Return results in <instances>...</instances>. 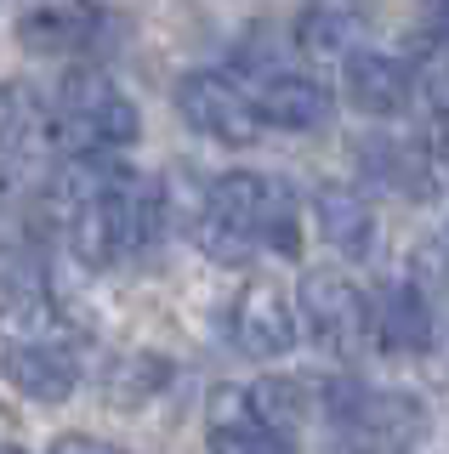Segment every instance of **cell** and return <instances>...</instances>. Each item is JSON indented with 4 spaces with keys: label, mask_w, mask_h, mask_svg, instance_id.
Returning a JSON list of instances; mask_svg holds the SVG:
<instances>
[{
    "label": "cell",
    "mask_w": 449,
    "mask_h": 454,
    "mask_svg": "<svg viewBox=\"0 0 449 454\" xmlns=\"http://www.w3.org/2000/svg\"><path fill=\"white\" fill-rule=\"evenodd\" d=\"M58 148L86 160V153H120L143 137V114L125 97V85L114 74H103L97 63H80L68 68L63 85H58Z\"/></svg>",
    "instance_id": "cell-1"
},
{
    "label": "cell",
    "mask_w": 449,
    "mask_h": 454,
    "mask_svg": "<svg viewBox=\"0 0 449 454\" xmlns=\"http://www.w3.org/2000/svg\"><path fill=\"white\" fill-rule=\"evenodd\" d=\"M205 205L217 210L222 222H233L256 250H279V255H302V210L296 193L279 176H262V170H228V176L210 182Z\"/></svg>",
    "instance_id": "cell-2"
},
{
    "label": "cell",
    "mask_w": 449,
    "mask_h": 454,
    "mask_svg": "<svg viewBox=\"0 0 449 454\" xmlns=\"http://www.w3.org/2000/svg\"><path fill=\"white\" fill-rule=\"evenodd\" d=\"M325 409H330L335 426H347V432L375 454H398L404 443H415V437L427 432V409H421L410 392H370V387L342 380V387L325 392Z\"/></svg>",
    "instance_id": "cell-3"
},
{
    "label": "cell",
    "mask_w": 449,
    "mask_h": 454,
    "mask_svg": "<svg viewBox=\"0 0 449 454\" xmlns=\"http://www.w3.org/2000/svg\"><path fill=\"white\" fill-rule=\"evenodd\" d=\"M177 114L200 137L222 142V148H245V142L262 137L256 97H245L240 85H233L228 74H217V68H193V74L177 80Z\"/></svg>",
    "instance_id": "cell-4"
},
{
    "label": "cell",
    "mask_w": 449,
    "mask_h": 454,
    "mask_svg": "<svg viewBox=\"0 0 449 454\" xmlns=\"http://www.w3.org/2000/svg\"><path fill=\"white\" fill-rule=\"evenodd\" d=\"M296 312H302V330L325 352H342L347 358V352H358L370 340V301L342 273H307L302 290H296Z\"/></svg>",
    "instance_id": "cell-5"
},
{
    "label": "cell",
    "mask_w": 449,
    "mask_h": 454,
    "mask_svg": "<svg viewBox=\"0 0 449 454\" xmlns=\"http://www.w3.org/2000/svg\"><path fill=\"white\" fill-rule=\"evenodd\" d=\"M228 335L250 364H273L302 340V312L279 284L250 278L240 290V301H233V312H228Z\"/></svg>",
    "instance_id": "cell-6"
},
{
    "label": "cell",
    "mask_w": 449,
    "mask_h": 454,
    "mask_svg": "<svg viewBox=\"0 0 449 454\" xmlns=\"http://www.w3.org/2000/svg\"><path fill=\"white\" fill-rule=\"evenodd\" d=\"M0 375L29 403H68L80 387L75 340H0Z\"/></svg>",
    "instance_id": "cell-7"
},
{
    "label": "cell",
    "mask_w": 449,
    "mask_h": 454,
    "mask_svg": "<svg viewBox=\"0 0 449 454\" xmlns=\"http://www.w3.org/2000/svg\"><path fill=\"white\" fill-rule=\"evenodd\" d=\"M370 335L375 347L392 352V358H415V352L432 347V301L427 290L410 278L382 284V295L370 301Z\"/></svg>",
    "instance_id": "cell-8"
},
{
    "label": "cell",
    "mask_w": 449,
    "mask_h": 454,
    "mask_svg": "<svg viewBox=\"0 0 449 454\" xmlns=\"http://www.w3.org/2000/svg\"><path fill=\"white\" fill-rule=\"evenodd\" d=\"M103 6H86V0H68V6H35L18 18V46L35 57H80L103 40Z\"/></svg>",
    "instance_id": "cell-9"
},
{
    "label": "cell",
    "mask_w": 449,
    "mask_h": 454,
    "mask_svg": "<svg viewBox=\"0 0 449 454\" xmlns=\"http://www.w3.org/2000/svg\"><path fill=\"white\" fill-rule=\"evenodd\" d=\"M46 148H58V114H51L29 85L0 80V165L23 170Z\"/></svg>",
    "instance_id": "cell-10"
},
{
    "label": "cell",
    "mask_w": 449,
    "mask_h": 454,
    "mask_svg": "<svg viewBox=\"0 0 449 454\" xmlns=\"http://www.w3.org/2000/svg\"><path fill=\"white\" fill-rule=\"evenodd\" d=\"M342 91H347V103H353L358 114L387 120V114H398L404 97H410V68H404L392 51L353 46L342 57Z\"/></svg>",
    "instance_id": "cell-11"
},
{
    "label": "cell",
    "mask_w": 449,
    "mask_h": 454,
    "mask_svg": "<svg viewBox=\"0 0 449 454\" xmlns=\"http://www.w3.org/2000/svg\"><path fill=\"white\" fill-rule=\"evenodd\" d=\"M313 222H319V239L347 255V262H370L375 255V239H382V222H375V205L364 199L358 188H319L313 193Z\"/></svg>",
    "instance_id": "cell-12"
},
{
    "label": "cell",
    "mask_w": 449,
    "mask_h": 454,
    "mask_svg": "<svg viewBox=\"0 0 449 454\" xmlns=\"http://www.w3.org/2000/svg\"><path fill=\"white\" fill-rule=\"evenodd\" d=\"M210 454H296L285 432H273L268 420L250 409V392H217L210 397Z\"/></svg>",
    "instance_id": "cell-13"
},
{
    "label": "cell",
    "mask_w": 449,
    "mask_h": 454,
    "mask_svg": "<svg viewBox=\"0 0 449 454\" xmlns=\"http://www.w3.org/2000/svg\"><path fill=\"white\" fill-rule=\"evenodd\" d=\"M262 125H279V131H319L330 120V91L307 74H273L256 97Z\"/></svg>",
    "instance_id": "cell-14"
},
{
    "label": "cell",
    "mask_w": 449,
    "mask_h": 454,
    "mask_svg": "<svg viewBox=\"0 0 449 454\" xmlns=\"http://www.w3.org/2000/svg\"><path fill=\"white\" fill-rule=\"evenodd\" d=\"M46 245H40L35 222L23 210H0V284L12 295H46Z\"/></svg>",
    "instance_id": "cell-15"
},
{
    "label": "cell",
    "mask_w": 449,
    "mask_h": 454,
    "mask_svg": "<svg viewBox=\"0 0 449 454\" xmlns=\"http://www.w3.org/2000/svg\"><path fill=\"white\" fill-rule=\"evenodd\" d=\"M290 40H296L302 57H347V51H353V18H347L342 6H325V0H313V6L296 12V28H290Z\"/></svg>",
    "instance_id": "cell-16"
},
{
    "label": "cell",
    "mask_w": 449,
    "mask_h": 454,
    "mask_svg": "<svg viewBox=\"0 0 449 454\" xmlns=\"http://www.w3.org/2000/svg\"><path fill=\"white\" fill-rule=\"evenodd\" d=\"M250 409H256L262 420L273 426V432H296L302 420H313V392L302 387V380H285V375H273V380H262V387H250Z\"/></svg>",
    "instance_id": "cell-17"
},
{
    "label": "cell",
    "mask_w": 449,
    "mask_h": 454,
    "mask_svg": "<svg viewBox=\"0 0 449 454\" xmlns=\"http://www.w3.org/2000/svg\"><path fill=\"white\" fill-rule=\"evenodd\" d=\"M165 380H171V364L154 358V352H131V358H120L108 369V397L114 403H143V397L165 392Z\"/></svg>",
    "instance_id": "cell-18"
},
{
    "label": "cell",
    "mask_w": 449,
    "mask_h": 454,
    "mask_svg": "<svg viewBox=\"0 0 449 454\" xmlns=\"http://www.w3.org/2000/svg\"><path fill=\"white\" fill-rule=\"evenodd\" d=\"M410 91L427 103L438 120H449V40H432L415 51V68H410Z\"/></svg>",
    "instance_id": "cell-19"
},
{
    "label": "cell",
    "mask_w": 449,
    "mask_h": 454,
    "mask_svg": "<svg viewBox=\"0 0 449 454\" xmlns=\"http://www.w3.org/2000/svg\"><path fill=\"white\" fill-rule=\"evenodd\" d=\"M46 454H125L120 443H108V437H86V432H68V437H58Z\"/></svg>",
    "instance_id": "cell-20"
},
{
    "label": "cell",
    "mask_w": 449,
    "mask_h": 454,
    "mask_svg": "<svg viewBox=\"0 0 449 454\" xmlns=\"http://www.w3.org/2000/svg\"><path fill=\"white\" fill-rule=\"evenodd\" d=\"M427 35L449 40V0H427Z\"/></svg>",
    "instance_id": "cell-21"
},
{
    "label": "cell",
    "mask_w": 449,
    "mask_h": 454,
    "mask_svg": "<svg viewBox=\"0 0 449 454\" xmlns=\"http://www.w3.org/2000/svg\"><path fill=\"white\" fill-rule=\"evenodd\" d=\"M0 454H23V449H0Z\"/></svg>",
    "instance_id": "cell-22"
},
{
    "label": "cell",
    "mask_w": 449,
    "mask_h": 454,
    "mask_svg": "<svg viewBox=\"0 0 449 454\" xmlns=\"http://www.w3.org/2000/svg\"><path fill=\"white\" fill-rule=\"evenodd\" d=\"M444 245H449V239H444Z\"/></svg>",
    "instance_id": "cell-23"
}]
</instances>
